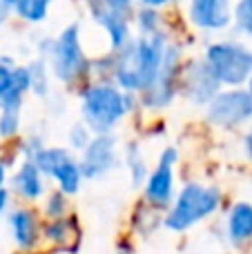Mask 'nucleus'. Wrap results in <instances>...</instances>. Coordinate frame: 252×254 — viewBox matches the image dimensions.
<instances>
[{
  "label": "nucleus",
  "mask_w": 252,
  "mask_h": 254,
  "mask_svg": "<svg viewBox=\"0 0 252 254\" xmlns=\"http://www.w3.org/2000/svg\"><path fill=\"white\" fill-rule=\"evenodd\" d=\"M40 58H45L52 78L63 85H71L89 69L92 63L85 56L83 43H80V25L71 22L56 38H45L38 47Z\"/></svg>",
  "instance_id": "2"
},
{
  "label": "nucleus",
  "mask_w": 252,
  "mask_h": 254,
  "mask_svg": "<svg viewBox=\"0 0 252 254\" xmlns=\"http://www.w3.org/2000/svg\"><path fill=\"white\" fill-rule=\"evenodd\" d=\"M141 7H152V9H163L165 4H170L172 0H138Z\"/></svg>",
  "instance_id": "28"
},
{
  "label": "nucleus",
  "mask_w": 252,
  "mask_h": 254,
  "mask_svg": "<svg viewBox=\"0 0 252 254\" xmlns=\"http://www.w3.org/2000/svg\"><path fill=\"white\" fill-rule=\"evenodd\" d=\"M2 2L7 4V7H9V9H11V11H13V9L18 7V2H20V0H2Z\"/></svg>",
  "instance_id": "33"
},
{
  "label": "nucleus",
  "mask_w": 252,
  "mask_h": 254,
  "mask_svg": "<svg viewBox=\"0 0 252 254\" xmlns=\"http://www.w3.org/2000/svg\"><path fill=\"white\" fill-rule=\"evenodd\" d=\"M205 65L221 87H244L252 78V49L237 40L210 43L203 54Z\"/></svg>",
  "instance_id": "5"
},
{
  "label": "nucleus",
  "mask_w": 252,
  "mask_h": 254,
  "mask_svg": "<svg viewBox=\"0 0 252 254\" xmlns=\"http://www.w3.org/2000/svg\"><path fill=\"white\" fill-rule=\"evenodd\" d=\"M92 136L94 134L83 123H74L69 127V131H67V145H69L71 152H80V149L92 140Z\"/></svg>",
  "instance_id": "26"
},
{
  "label": "nucleus",
  "mask_w": 252,
  "mask_h": 254,
  "mask_svg": "<svg viewBox=\"0 0 252 254\" xmlns=\"http://www.w3.org/2000/svg\"><path fill=\"white\" fill-rule=\"evenodd\" d=\"M27 69H29V92L45 98L49 94V80H52V74H49V67L45 63V58L40 56L34 58L27 65Z\"/></svg>",
  "instance_id": "20"
},
{
  "label": "nucleus",
  "mask_w": 252,
  "mask_h": 254,
  "mask_svg": "<svg viewBox=\"0 0 252 254\" xmlns=\"http://www.w3.org/2000/svg\"><path fill=\"white\" fill-rule=\"evenodd\" d=\"M237 29L246 36H252V0H237L235 11H232Z\"/></svg>",
  "instance_id": "25"
},
{
  "label": "nucleus",
  "mask_w": 252,
  "mask_h": 254,
  "mask_svg": "<svg viewBox=\"0 0 252 254\" xmlns=\"http://www.w3.org/2000/svg\"><path fill=\"white\" fill-rule=\"evenodd\" d=\"M9 16H11V9H9L7 4H4L2 0H0V27H4V25H7Z\"/></svg>",
  "instance_id": "31"
},
{
  "label": "nucleus",
  "mask_w": 252,
  "mask_h": 254,
  "mask_svg": "<svg viewBox=\"0 0 252 254\" xmlns=\"http://www.w3.org/2000/svg\"><path fill=\"white\" fill-rule=\"evenodd\" d=\"M67 210H69V198H67L65 192H61V190H54V192L47 194V198H45V205H43V212H45V216H49V221L63 219V216L67 214Z\"/></svg>",
  "instance_id": "24"
},
{
  "label": "nucleus",
  "mask_w": 252,
  "mask_h": 254,
  "mask_svg": "<svg viewBox=\"0 0 252 254\" xmlns=\"http://www.w3.org/2000/svg\"><path fill=\"white\" fill-rule=\"evenodd\" d=\"M47 179L56 181L58 190L65 192L67 196H74V194L80 192V185H83V172H80V165H78V158L74 154H67L52 172H49Z\"/></svg>",
  "instance_id": "17"
},
{
  "label": "nucleus",
  "mask_w": 252,
  "mask_h": 254,
  "mask_svg": "<svg viewBox=\"0 0 252 254\" xmlns=\"http://www.w3.org/2000/svg\"><path fill=\"white\" fill-rule=\"evenodd\" d=\"M9 230H11L13 243L22 252L36 250L40 237H43L40 219L31 207H16V210L9 212Z\"/></svg>",
  "instance_id": "13"
},
{
  "label": "nucleus",
  "mask_w": 252,
  "mask_h": 254,
  "mask_svg": "<svg viewBox=\"0 0 252 254\" xmlns=\"http://www.w3.org/2000/svg\"><path fill=\"white\" fill-rule=\"evenodd\" d=\"M226 237L235 246L252 241V203L239 201L230 207L226 216Z\"/></svg>",
  "instance_id": "16"
},
{
  "label": "nucleus",
  "mask_w": 252,
  "mask_h": 254,
  "mask_svg": "<svg viewBox=\"0 0 252 254\" xmlns=\"http://www.w3.org/2000/svg\"><path fill=\"white\" fill-rule=\"evenodd\" d=\"M49 7H52V0H20L13 11H16L22 20L31 22V25H40V22L47 18Z\"/></svg>",
  "instance_id": "21"
},
{
  "label": "nucleus",
  "mask_w": 252,
  "mask_h": 254,
  "mask_svg": "<svg viewBox=\"0 0 252 254\" xmlns=\"http://www.w3.org/2000/svg\"><path fill=\"white\" fill-rule=\"evenodd\" d=\"M103 4H105L107 9H112V11L121 13V16H129V13L134 11V2L136 0H101Z\"/></svg>",
  "instance_id": "27"
},
{
  "label": "nucleus",
  "mask_w": 252,
  "mask_h": 254,
  "mask_svg": "<svg viewBox=\"0 0 252 254\" xmlns=\"http://www.w3.org/2000/svg\"><path fill=\"white\" fill-rule=\"evenodd\" d=\"M80 172L85 181H96L110 174L119 165V143L114 134H96L80 149L78 158Z\"/></svg>",
  "instance_id": "9"
},
{
  "label": "nucleus",
  "mask_w": 252,
  "mask_h": 254,
  "mask_svg": "<svg viewBox=\"0 0 252 254\" xmlns=\"http://www.w3.org/2000/svg\"><path fill=\"white\" fill-rule=\"evenodd\" d=\"M246 89H248V94H250V98H252V78L248 80V87H246Z\"/></svg>",
  "instance_id": "34"
},
{
  "label": "nucleus",
  "mask_w": 252,
  "mask_h": 254,
  "mask_svg": "<svg viewBox=\"0 0 252 254\" xmlns=\"http://www.w3.org/2000/svg\"><path fill=\"white\" fill-rule=\"evenodd\" d=\"M179 161L177 147H165L154 170H150L143 183V198L154 210H165L174 201V165Z\"/></svg>",
  "instance_id": "8"
},
{
  "label": "nucleus",
  "mask_w": 252,
  "mask_h": 254,
  "mask_svg": "<svg viewBox=\"0 0 252 254\" xmlns=\"http://www.w3.org/2000/svg\"><path fill=\"white\" fill-rule=\"evenodd\" d=\"M188 18L201 31H221L232 22L230 0H188Z\"/></svg>",
  "instance_id": "11"
},
{
  "label": "nucleus",
  "mask_w": 252,
  "mask_h": 254,
  "mask_svg": "<svg viewBox=\"0 0 252 254\" xmlns=\"http://www.w3.org/2000/svg\"><path fill=\"white\" fill-rule=\"evenodd\" d=\"M181 92L192 105L205 107L221 92V83L214 78L203 58H192L181 71Z\"/></svg>",
  "instance_id": "10"
},
{
  "label": "nucleus",
  "mask_w": 252,
  "mask_h": 254,
  "mask_svg": "<svg viewBox=\"0 0 252 254\" xmlns=\"http://www.w3.org/2000/svg\"><path fill=\"white\" fill-rule=\"evenodd\" d=\"M219 207H221V190L217 185L192 181L183 185L179 194H174V201L170 203L163 225L170 232H186L210 219Z\"/></svg>",
  "instance_id": "3"
},
{
  "label": "nucleus",
  "mask_w": 252,
  "mask_h": 254,
  "mask_svg": "<svg viewBox=\"0 0 252 254\" xmlns=\"http://www.w3.org/2000/svg\"><path fill=\"white\" fill-rule=\"evenodd\" d=\"M25 98H9L0 103V138H13L20 131Z\"/></svg>",
  "instance_id": "18"
},
{
  "label": "nucleus",
  "mask_w": 252,
  "mask_h": 254,
  "mask_svg": "<svg viewBox=\"0 0 252 254\" xmlns=\"http://www.w3.org/2000/svg\"><path fill=\"white\" fill-rule=\"evenodd\" d=\"M7 207H9V190L2 188L0 190V216L7 212Z\"/></svg>",
  "instance_id": "30"
},
{
  "label": "nucleus",
  "mask_w": 252,
  "mask_h": 254,
  "mask_svg": "<svg viewBox=\"0 0 252 254\" xmlns=\"http://www.w3.org/2000/svg\"><path fill=\"white\" fill-rule=\"evenodd\" d=\"M183 54L181 47L177 45H170L165 47V56L161 63V69L156 74V78L152 80L150 87H145L138 94V103L147 110H163L170 103L174 101L179 92V85H181V71H183Z\"/></svg>",
  "instance_id": "6"
},
{
  "label": "nucleus",
  "mask_w": 252,
  "mask_h": 254,
  "mask_svg": "<svg viewBox=\"0 0 252 254\" xmlns=\"http://www.w3.org/2000/svg\"><path fill=\"white\" fill-rule=\"evenodd\" d=\"M89 16L92 20L105 31L107 40H110V47L114 52L123 49L125 45L132 40V27H129L127 16H121V13L107 9L101 0H89Z\"/></svg>",
  "instance_id": "12"
},
{
  "label": "nucleus",
  "mask_w": 252,
  "mask_h": 254,
  "mask_svg": "<svg viewBox=\"0 0 252 254\" xmlns=\"http://www.w3.org/2000/svg\"><path fill=\"white\" fill-rule=\"evenodd\" d=\"M244 152H246V156H248V161H252V127L244 136Z\"/></svg>",
  "instance_id": "29"
},
{
  "label": "nucleus",
  "mask_w": 252,
  "mask_h": 254,
  "mask_svg": "<svg viewBox=\"0 0 252 254\" xmlns=\"http://www.w3.org/2000/svg\"><path fill=\"white\" fill-rule=\"evenodd\" d=\"M45 179H47V176L38 170V165H36L31 158H27V161H22L20 167L13 172L11 190H13V194H16V196H20V198H25V201L34 203V201H38V198H43V194H45Z\"/></svg>",
  "instance_id": "14"
},
{
  "label": "nucleus",
  "mask_w": 252,
  "mask_h": 254,
  "mask_svg": "<svg viewBox=\"0 0 252 254\" xmlns=\"http://www.w3.org/2000/svg\"><path fill=\"white\" fill-rule=\"evenodd\" d=\"M116 254H129L127 250H119V252H116Z\"/></svg>",
  "instance_id": "35"
},
{
  "label": "nucleus",
  "mask_w": 252,
  "mask_h": 254,
  "mask_svg": "<svg viewBox=\"0 0 252 254\" xmlns=\"http://www.w3.org/2000/svg\"><path fill=\"white\" fill-rule=\"evenodd\" d=\"M7 185V165H4V161L0 158V190Z\"/></svg>",
  "instance_id": "32"
},
{
  "label": "nucleus",
  "mask_w": 252,
  "mask_h": 254,
  "mask_svg": "<svg viewBox=\"0 0 252 254\" xmlns=\"http://www.w3.org/2000/svg\"><path fill=\"white\" fill-rule=\"evenodd\" d=\"M45 237L56 246H65V243L74 241V230H71V221L69 219H54L49 221V225L45 228Z\"/></svg>",
  "instance_id": "23"
},
{
  "label": "nucleus",
  "mask_w": 252,
  "mask_h": 254,
  "mask_svg": "<svg viewBox=\"0 0 252 254\" xmlns=\"http://www.w3.org/2000/svg\"><path fill=\"white\" fill-rule=\"evenodd\" d=\"M205 116L214 127L235 129L252 121V98L248 89L228 87L221 89L212 101L205 105Z\"/></svg>",
  "instance_id": "7"
},
{
  "label": "nucleus",
  "mask_w": 252,
  "mask_h": 254,
  "mask_svg": "<svg viewBox=\"0 0 252 254\" xmlns=\"http://www.w3.org/2000/svg\"><path fill=\"white\" fill-rule=\"evenodd\" d=\"M125 116V92L114 83H94L80 96V119L94 136L112 134Z\"/></svg>",
  "instance_id": "4"
},
{
  "label": "nucleus",
  "mask_w": 252,
  "mask_h": 254,
  "mask_svg": "<svg viewBox=\"0 0 252 254\" xmlns=\"http://www.w3.org/2000/svg\"><path fill=\"white\" fill-rule=\"evenodd\" d=\"M29 92V69L9 58H0V103L9 98H25Z\"/></svg>",
  "instance_id": "15"
},
{
  "label": "nucleus",
  "mask_w": 252,
  "mask_h": 254,
  "mask_svg": "<svg viewBox=\"0 0 252 254\" xmlns=\"http://www.w3.org/2000/svg\"><path fill=\"white\" fill-rule=\"evenodd\" d=\"M165 47L168 38L163 31L156 36L132 38L123 49L114 52V85L129 94H141L150 87L161 69Z\"/></svg>",
  "instance_id": "1"
},
{
  "label": "nucleus",
  "mask_w": 252,
  "mask_h": 254,
  "mask_svg": "<svg viewBox=\"0 0 252 254\" xmlns=\"http://www.w3.org/2000/svg\"><path fill=\"white\" fill-rule=\"evenodd\" d=\"M134 18H136V29H138L141 36L161 34V13H159V9L138 7L136 11H134Z\"/></svg>",
  "instance_id": "22"
},
{
  "label": "nucleus",
  "mask_w": 252,
  "mask_h": 254,
  "mask_svg": "<svg viewBox=\"0 0 252 254\" xmlns=\"http://www.w3.org/2000/svg\"><path fill=\"white\" fill-rule=\"evenodd\" d=\"M125 167H127L134 185L145 183L147 174H150V165H147V156L138 143H129L125 147Z\"/></svg>",
  "instance_id": "19"
}]
</instances>
